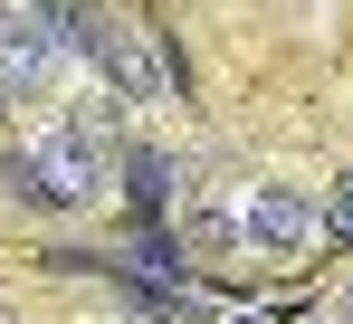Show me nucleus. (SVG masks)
Returning <instances> with one entry per match:
<instances>
[{
  "label": "nucleus",
  "instance_id": "obj_1",
  "mask_svg": "<svg viewBox=\"0 0 353 324\" xmlns=\"http://www.w3.org/2000/svg\"><path fill=\"white\" fill-rule=\"evenodd\" d=\"M0 181H10L19 201H67V210H77V201H96V191H105V153H96V143H77L67 124H48V134H29V153L0 162Z\"/></svg>",
  "mask_w": 353,
  "mask_h": 324
},
{
  "label": "nucleus",
  "instance_id": "obj_2",
  "mask_svg": "<svg viewBox=\"0 0 353 324\" xmlns=\"http://www.w3.org/2000/svg\"><path fill=\"white\" fill-rule=\"evenodd\" d=\"M230 219H239V239H248V248H268V258H296V248H315V239H325V210H315L305 191H287V181H258Z\"/></svg>",
  "mask_w": 353,
  "mask_h": 324
},
{
  "label": "nucleus",
  "instance_id": "obj_3",
  "mask_svg": "<svg viewBox=\"0 0 353 324\" xmlns=\"http://www.w3.org/2000/svg\"><path fill=\"white\" fill-rule=\"evenodd\" d=\"M58 77V29L39 0H0V96H39Z\"/></svg>",
  "mask_w": 353,
  "mask_h": 324
},
{
  "label": "nucleus",
  "instance_id": "obj_4",
  "mask_svg": "<svg viewBox=\"0 0 353 324\" xmlns=\"http://www.w3.org/2000/svg\"><path fill=\"white\" fill-rule=\"evenodd\" d=\"M96 67H115V86H124V105H153V96H163V57L143 48V29H105V57H96Z\"/></svg>",
  "mask_w": 353,
  "mask_h": 324
},
{
  "label": "nucleus",
  "instance_id": "obj_5",
  "mask_svg": "<svg viewBox=\"0 0 353 324\" xmlns=\"http://www.w3.org/2000/svg\"><path fill=\"white\" fill-rule=\"evenodd\" d=\"M124 191H134V210H143V219H163V210H172V191H181V162L153 153V143H134V153H124Z\"/></svg>",
  "mask_w": 353,
  "mask_h": 324
},
{
  "label": "nucleus",
  "instance_id": "obj_6",
  "mask_svg": "<svg viewBox=\"0 0 353 324\" xmlns=\"http://www.w3.org/2000/svg\"><path fill=\"white\" fill-rule=\"evenodd\" d=\"M67 134H77V143H96V153H115V124H124V96H105V86H86V96H77V105L58 114Z\"/></svg>",
  "mask_w": 353,
  "mask_h": 324
},
{
  "label": "nucleus",
  "instance_id": "obj_7",
  "mask_svg": "<svg viewBox=\"0 0 353 324\" xmlns=\"http://www.w3.org/2000/svg\"><path fill=\"white\" fill-rule=\"evenodd\" d=\"M191 248H201V258H239L248 239H239V219H230V210H201V219H191Z\"/></svg>",
  "mask_w": 353,
  "mask_h": 324
},
{
  "label": "nucleus",
  "instance_id": "obj_8",
  "mask_svg": "<svg viewBox=\"0 0 353 324\" xmlns=\"http://www.w3.org/2000/svg\"><path fill=\"white\" fill-rule=\"evenodd\" d=\"M325 229H334V239H353V172L334 181V210H325Z\"/></svg>",
  "mask_w": 353,
  "mask_h": 324
},
{
  "label": "nucleus",
  "instance_id": "obj_9",
  "mask_svg": "<svg viewBox=\"0 0 353 324\" xmlns=\"http://www.w3.org/2000/svg\"><path fill=\"white\" fill-rule=\"evenodd\" d=\"M220 324H268V315H220Z\"/></svg>",
  "mask_w": 353,
  "mask_h": 324
}]
</instances>
